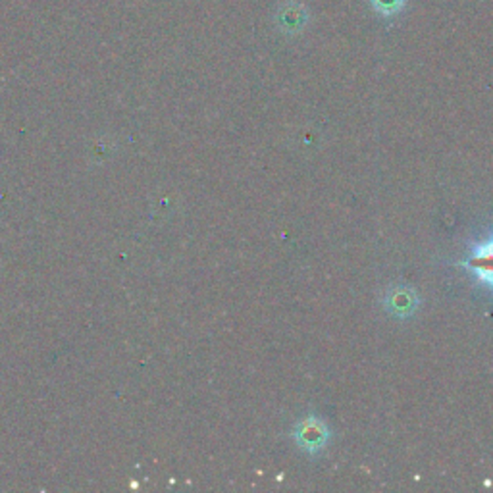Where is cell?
Instances as JSON below:
<instances>
[{
  "label": "cell",
  "mask_w": 493,
  "mask_h": 493,
  "mask_svg": "<svg viewBox=\"0 0 493 493\" xmlns=\"http://www.w3.org/2000/svg\"><path fill=\"white\" fill-rule=\"evenodd\" d=\"M291 436L301 451L308 455H316L322 450H326L332 431L328 424L318 419V416H304V419H301L295 426H293Z\"/></svg>",
  "instance_id": "obj_1"
},
{
  "label": "cell",
  "mask_w": 493,
  "mask_h": 493,
  "mask_svg": "<svg viewBox=\"0 0 493 493\" xmlns=\"http://www.w3.org/2000/svg\"><path fill=\"white\" fill-rule=\"evenodd\" d=\"M457 266L467 268L476 276V280L484 284L493 293V234L482 243L470 246L469 255L457 262Z\"/></svg>",
  "instance_id": "obj_2"
},
{
  "label": "cell",
  "mask_w": 493,
  "mask_h": 493,
  "mask_svg": "<svg viewBox=\"0 0 493 493\" xmlns=\"http://www.w3.org/2000/svg\"><path fill=\"white\" fill-rule=\"evenodd\" d=\"M416 304H419V297H416L414 289L405 285L393 287L383 299V306L388 308L393 316H399V318L411 316L416 311Z\"/></svg>",
  "instance_id": "obj_3"
},
{
  "label": "cell",
  "mask_w": 493,
  "mask_h": 493,
  "mask_svg": "<svg viewBox=\"0 0 493 493\" xmlns=\"http://www.w3.org/2000/svg\"><path fill=\"white\" fill-rule=\"evenodd\" d=\"M277 22L287 31V34H295V31L303 29L306 22V14L301 6L295 8H282L280 15H277Z\"/></svg>",
  "instance_id": "obj_4"
},
{
  "label": "cell",
  "mask_w": 493,
  "mask_h": 493,
  "mask_svg": "<svg viewBox=\"0 0 493 493\" xmlns=\"http://www.w3.org/2000/svg\"><path fill=\"white\" fill-rule=\"evenodd\" d=\"M370 3L383 15H393L405 6V0H370Z\"/></svg>",
  "instance_id": "obj_5"
}]
</instances>
